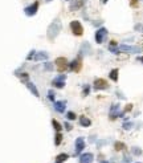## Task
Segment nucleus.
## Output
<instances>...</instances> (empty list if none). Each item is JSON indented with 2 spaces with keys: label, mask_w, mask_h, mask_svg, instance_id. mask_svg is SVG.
<instances>
[{
  "label": "nucleus",
  "mask_w": 143,
  "mask_h": 163,
  "mask_svg": "<svg viewBox=\"0 0 143 163\" xmlns=\"http://www.w3.org/2000/svg\"><path fill=\"white\" fill-rule=\"evenodd\" d=\"M52 125H53V127L57 130V131H61V129H62V126H61V123L58 122V121H56V120H53L52 121Z\"/></svg>",
  "instance_id": "obj_21"
},
{
  "label": "nucleus",
  "mask_w": 143,
  "mask_h": 163,
  "mask_svg": "<svg viewBox=\"0 0 143 163\" xmlns=\"http://www.w3.org/2000/svg\"><path fill=\"white\" fill-rule=\"evenodd\" d=\"M83 149H85V141H83V138H77L76 139V154H80Z\"/></svg>",
  "instance_id": "obj_12"
},
{
  "label": "nucleus",
  "mask_w": 143,
  "mask_h": 163,
  "mask_svg": "<svg viewBox=\"0 0 143 163\" xmlns=\"http://www.w3.org/2000/svg\"><path fill=\"white\" fill-rule=\"evenodd\" d=\"M70 29H72V32L74 33L76 36H82V33H83V27H82V24L78 20L70 21Z\"/></svg>",
  "instance_id": "obj_3"
},
{
  "label": "nucleus",
  "mask_w": 143,
  "mask_h": 163,
  "mask_svg": "<svg viewBox=\"0 0 143 163\" xmlns=\"http://www.w3.org/2000/svg\"><path fill=\"white\" fill-rule=\"evenodd\" d=\"M66 118H68V120H70V121H73V120H76V118H77V115H76V113H73V111H68L66 113Z\"/></svg>",
  "instance_id": "obj_23"
},
{
  "label": "nucleus",
  "mask_w": 143,
  "mask_h": 163,
  "mask_svg": "<svg viewBox=\"0 0 143 163\" xmlns=\"http://www.w3.org/2000/svg\"><path fill=\"white\" fill-rule=\"evenodd\" d=\"M109 77L111 78L113 81H118V69H113V70L110 72Z\"/></svg>",
  "instance_id": "obj_19"
},
{
  "label": "nucleus",
  "mask_w": 143,
  "mask_h": 163,
  "mask_svg": "<svg viewBox=\"0 0 143 163\" xmlns=\"http://www.w3.org/2000/svg\"><path fill=\"white\" fill-rule=\"evenodd\" d=\"M106 38H107V29L106 28H100L96 32V41L98 44H102V43L106 41Z\"/></svg>",
  "instance_id": "obj_4"
},
{
  "label": "nucleus",
  "mask_w": 143,
  "mask_h": 163,
  "mask_svg": "<svg viewBox=\"0 0 143 163\" xmlns=\"http://www.w3.org/2000/svg\"><path fill=\"white\" fill-rule=\"evenodd\" d=\"M47 2H52V0H47Z\"/></svg>",
  "instance_id": "obj_36"
},
{
  "label": "nucleus",
  "mask_w": 143,
  "mask_h": 163,
  "mask_svg": "<svg viewBox=\"0 0 143 163\" xmlns=\"http://www.w3.org/2000/svg\"><path fill=\"white\" fill-rule=\"evenodd\" d=\"M66 159H69L68 154H60V155L56 156V163H62V162H65Z\"/></svg>",
  "instance_id": "obj_18"
},
{
  "label": "nucleus",
  "mask_w": 143,
  "mask_h": 163,
  "mask_svg": "<svg viewBox=\"0 0 143 163\" xmlns=\"http://www.w3.org/2000/svg\"><path fill=\"white\" fill-rule=\"evenodd\" d=\"M68 68L70 69L72 72H80L81 68H82V60H81V57H77L76 60H73V61L68 65Z\"/></svg>",
  "instance_id": "obj_6"
},
{
  "label": "nucleus",
  "mask_w": 143,
  "mask_h": 163,
  "mask_svg": "<svg viewBox=\"0 0 143 163\" xmlns=\"http://www.w3.org/2000/svg\"><path fill=\"white\" fill-rule=\"evenodd\" d=\"M61 20L60 19H56L55 21H52V24L48 27V33H47V36L49 40H55V38L57 37V34L60 33L61 31Z\"/></svg>",
  "instance_id": "obj_1"
},
{
  "label": "nucleus",
  "mask_w": 143,
  "mask_h": 163,
  "mask_svg": "<svg viewBox=\"0 0 143 163\" xmlns=\"http://www.w3.org/2000/svg\"><path fill=\"white\" fill-rule=\"evenodd\" d=\"M132 126H134V123H131V122H126V123H123V129H125V130H130Z\"/></svg>",
  "instance_id": "obj_24"
},
{
  "label": "nucleus",
  "mask_w": 143,
  "mask_h": 163,
  "mask_svg": "<svg viewBox=\"0 0 143 163\" xmlns=\"http://www.w3.org/2000/svg\"><path fill=\"white\" fill-rule=\"evenodd\" d=\"M62 142V134L60 131H57V134H56V138H55V145L56 146H58L60 143Z\"/></svg>",
  "instance_id": "obj_20"
},
{
  "label": "nucleus",
  "mask_w": 143,
  "mask_h": 163,
  "mask_svg": "<svg viewBox=\"0 0 143 163\" xmlns=\"http://www.w3.org/2000/svg\"><path fill=\"white\" fill-rule=\"evenodd\" d=\"M101 163H109V162H107V161H102Z\"/></svg>",
  "instance_id": "obj_34"
},
{
  "label": "nucleus",
  "mask_w": 143,
  "mask_h": 163,
  "mask_svg": "<svg viewBox=\"0 0 143 163\" xmlns=\"http://www.w3.org/2000/svg\"><path fill=\"white\" fill-rule=\"evenodd\" d=\"M68 2H70V0H68Z\"/></svg>",
  "instance_id": "obj_37"
},
{
  "label": "nucleus",
  "mask_w": 143,
  "mask_h": 163,
  "mask_svg": "<svg viewBox=\"0 0 143 163\" xmlns=\"http://www.w3.org/2000/svg\"><path fill=\"white\" fill-rule=\"evenodd\" d=\"M135 29H136V31L139 29V31H142V32H143V27H142V25H139V24H138V25H135Z\"/></svg>",
  "instance_id": "obj_32"
},
{
  "label": "nucleus",
  "mask_w": 143,
  "mask_h": 163,
  "mask_svg": "<svg viewBox=\"0 0 143 163\" xmlns=\"http://www.w3.org/2000/svg\"><path fill=\"white\" fill-rule=\"evenodd\" d=\"M132 152H134L135 155H141V154H142V151H141L139 149H136V147H134V149H132Z\"/></svg>",
  "instance_id": "obj_29"
},
{
  "label": "nucleus",
  "mask_w": 143,
  "mask_h": 163,
  "mask_svg": "<svg viewBox=\"0 0 143 163\" xmlns=\"http://www.w3.org/2000/svg\"><path fill=\"white\" fill-rule=\"evenodd\" d=\"M65 76H58V77H56L55 80L52 81V85L55 86V88H57V89H62L64 86H65Z\"/></svg>",
  "instance_id": "obj_10"
},
{
  "label": "nucleus",
  "mask_w": 143,
  "mask_h": 163,
  "mask_svg": "<svg viewBox=\"0 0 143 163\" xmlns=\"http://www.w3.org/2000/svg\"><path fill=\"white\" fill-rule=\"evenodd\" d=\"M141 61H142V62H143V56H142V57H141Z\"/></svg>",
  "instance_id": "obj_35"
},
{
  "label": "nucleus",
  "mask_w": 143,
  "mask_h": 163,
  "mask_svg": "<svg viewBox=\"0 0 143 163\" xmlns=\"http://www.w3.org/2000/svg\"><path fill=\"white\" fill-rule=\"evenodd\" d=\"M38 7H40V3L36 0V2H33L31 6L24 8V13H25L27 16H34V15L37 13V11H38Z\"/></svg>",
  "instance_id": "obj_2"
},
{
  "label": "nucleus",
  "mask_w": 143,
  "mask_h": 163,
  "mask_svg": "<svg viewBox=\"0 0 143 163\" xmlns=\"http://www.w3.org/2000/svg\"><path fill=\"white\" fill-rule=\"evenodd\" d=\"M93 85H94V88L98 89V90H101V89L102 90H106V89L109 88V84H107L106 80H103V78H97Z\"/></svg>",
  "instance_id": "obj_9"
},
{
  "label": "nucleus",
  "mask_w": 143,
  "mask_h": 163,
  "mask_svg": "<svg viewBox=\"0 0 143 163\" xmlns=\"http://www.w3.org/2000/svg\"><path fill=\"white\" fill-rule=\"evenodd\" d=\"M89 90H90V86H89V85H85V88H83V94L87 96V94H89Z\"/></svg>",
  "instance_id": "obj_28"
},
{
  "label": "nucleus",
  "mask_w": 143,
  "mask_h": 163,
  "mask_svg": "<svg viewBox=\"0 0 143 163\" xmlns=\"http://www.w3.org/2000/svg\"><path fill=\"white\" fill-rule=\"evenodd\" d=\"M80 125H81V126H83V127H89V126L92 125V121L89 120L87 117L81 115V118H80Z\"/></svg>",
  "instance_id": "obj_16"
},
{
  "label": "nucleus",
  "mask_w": 143,
  "mask_h": 163,
  "mask_svg": "<svg viewBox=\"0 0 143 163\" xmlns=\"http://www.w3.org/2000/svg\"><path fill=\"white\" fill-rule=\"evenodd\" d=\"M55 64H56V68H57V70L58 72H64L65 69L68 68V60L65 57H58V58H56V61H55Z\"/></svg>",
  "instance_id": "obj_5"
},
{
  "label": "nucleus",
  "mask_w": 143,
  "mask_h": 163,
  "mask_svg": "<svg viewBox=\"0 0 143 163\" xmlns=\"http://www.w3.org/2000/svg\"><path fill=\"white\" fill-rule=\"evenodd\" d=\"M65 129H66V130H69V131H70V130L73 129V126L70 125V123H68V122H66V123H65Z\"/></svg>",
  "instance_id": "obj_31"
},
{
  "label": "nucleus",
  "mask_w": 143,
  "mask_h": 163,
  "mask_svg": "<svg viewBox=\"0 0 143 163\" xmlns=\"http://www.w3.org/2000/svg\"><path fill=\"white\" fill-rule=\"evenodd\" d=\"M65 105H66L65 101H55V110L57 113H64L65 111Z\"/></svg>",
  "instance_id": "obj_15"
},
{
  "label": "nucleus",
  "mask_w": 143,
  "mask_h": 163,
  "mask_svg": "<svg viewBox=\"0 0 143 163\" xmlns=\"http://www.w3.org/2000/svg\"><path fill=\"white\" fill-rule=\"evenodd\" d=\"M119 52H127V53H141L142 48L139 47H131V45H121L118 48Z\"/></svg>",
  "instance_id": "obj_7"
},
{
  "label": "nucleus",
  "mask_w": 143,
  "mask_h": 163,
  "mask_svg": "<svg viewBox=\"0 0 143 163\" xmlns=\"http://www.w3.org/2000/svg\"><path fill=\"white\" fill-rule=\"evenodd\" d=\"M48 57H49V54L47 52H37V53H34L33 60H36V61H45V60H48Z\"/></svg>",
  "instance_id": "obj_13"
},
{
  "label": "nucleus",
  "mask_w": 143,
  "mask_h": 163,
  "mask_svg": "<svg viewBox=\"0 0 143 163\" xmlns=\"http://www.w3.org/2000/svg\"><path fill=\"white\" fill-rule=\"evenodd\" d=\"M34 53H36V52H34V51H32L31 53H29V54H28V57H27V60H32V58H33V56H34Z\"/></svg>",
  "instance_id": "obj_30"
},
{
  "label": "nucleus",
  "mask_w": 143,
  "mask_h": 163,
  "mask_svg": "<svg viewBox=\"0 0 143 163\" xmlns=\"http://www.w3.org/2000/svg\"><path fill=\"white\" fill-rule=\"evenodd\" d=\"M93 159H94V155L92 152H85L80 156V163H92Z\"/></svg>",
  "instance_id": "obj_11"
},
{
  "label": "nucleus",
  "mask_w": 143,
  "mask_h": 163,
  "mask_svg": "<svg viewBox=\"0 0 143 163\" xmlns=\"http://www.w3.org/2000/svg\"><path fill=\"white\" fill-rule=\"evenodd\" d=\"M25 86L31 90V93L34 96V97H40V93H38V90H37V88H36V85H34L33 82H29V81H27L25 82Z\"/></svg>",
  "instance_id": "obj_14"
},
{
  "label": "nucleus",
  "mask_w": 143,
  "mask_h": 163,
  "mask_svg": "<svg viewBox=\"0 0 143 163\" xmlns=\"http://www.w3.org/2000/svg\"><path fill=\"white\" fill-rule=\"evenodd\" d=\"M19 76H20V78H21L24 82L28 81V75H27V73H21V75H19Z\"/></svg>",
  "instance_id": "obj_27"
},
{
  "label": "nucleus",
  "mask_w": 143,
  "mask_h": 163,
  "mask_svg": "<svg viewBox=\"0 0 143 163\" xmlns=\"http://www.w3.org/2000/svg\"><path fill=\"white\" fill-rule=\"evenodd\" d=\"M125 114V111H119V105L115 103V105H113L111 109H110V120H115L118 117H122Z\"/></svg>",
  "instance_id": "obj_8"
},
{
  "label": "nucleus",
  "mask_w": 143,
  "mask_h": 163,
  "mask_svg": "<svg viewBox=\"0 0 143 163\" xmlns=\"http://www.w3.org/2000/svg\"><path fill=\"white\" fill-rule=\"evenodd\" d=\"M107 2H109V0H103V4H106Z\"/></svg>",
  "instance_id": "obj_33"
},
{
  "label": "nucleus",
  "mask_w": 143,
  "mask_h": 163,
  "mask_svg": "<svg viewBox=\"0 0 143 163\" xmlns=\"http://www.w3.org/2000/svg\"><path fill=\"white\" fill-rule=\"evenodd\" d=\"M48 98H49L51 101L55 102V92H53V90H49V92H48Z\"/></svg>",
  "instance_id": "obj_26"
},
{
  "label": "nucleus",
  "mask_w": 143,
  "mask_h": 163,
  "mask_svg": "<svg viewBox=\"0 0 143 163\" xmlns=\"http://www.w3.org/2000/svg\"><path fill=\"white\" fill-rule=\"evenodd\" d=\"M44 69L45 70H53V64H51V62H45V65H44Z\"/></svg>",
  "instance_id": "obj_25"
},
{
  "label": "nucleus",
  "mask_w": 143,
  "mask_h": 163,
  "mask_svg": "<svg viewBox=\"0 0 143 163\" xmlns=\"http://www.w3.org/2000/svg\"><path fill=\"white\" fill-rule=\"evenodd\" d=\"M83 4H85V0H74V3H73V6L70 7V9H72V11H74V9L81 8Z\"/></svg>",
  "instance_id": "obj_17"
},
{
  "label": "nucleus",
  "mask_w": 143,
  "mask_h": 163,
  "mask_svg": "<svg viewBox=\"0 0 143 163\" xmlns=\"http://www.w3.org/2000/svg\"><path fill=\"white\" fill-rule=\"evenodd\" d=\"M114 147H115V150H118V151H121V150H123L125 149V143H122V142H115L114 143Z\"/></svg>",
  "instance_id": "obj_22"
}]
</instances>
